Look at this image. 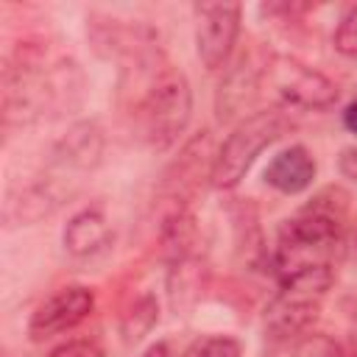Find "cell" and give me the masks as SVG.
<instances>
[{
	"label": "cell",
	"instance_id": "cell-1",
	"mask_svg": "<svg viewBox=\"0 0 357 357\" xmlns=\"http://www.w3.org/2000/svg\"><path fill=\"white\" fill-rule=\"evenodd\" d=\"M343 212L324 204V195L304 206L296 218L284 220L273 248V273L279 282L335 271V254L340 245Z\"/></svg>",
	"mask_w": 357,
	"mask_h": 357
},
{
	"label": "cell",
	"instance_id": "cell-2",
	"mask_svg": "<svg viewBox=\"0 0 357 357\" xmlns=\"http://www.w3.org/2000/svg\"><path fill=\"white\" fill-rule=\"evenodd\" d=\"M137 131L139 139L153 151H167L184 134L192 117L190 81L176 67H162L137 103Z\"/></svg>",
	"mask_w": 357,
	"mask_h": 357
},
{
	"label": "cell",
	"instance_id": "cell-3",
	"mask_svg": "<svg viewBox=\"0 0 357 357\" xmlns=\"http://www.w3.org/2000/svg\"><path fill=\"white\" fill-rule=\"evenodd\" d=\"M284 128H287V120L276 109L254 112L245 120H240L212 159V167H209L212 187H218V190L237 187L245 178V173L251 170V165L257 162V156L268 145H273L284 134Z\"/></svg>",
	"mask_w": 357,
	"mask_h": 357
},
{
	"label": "cell",
	"instance_id": "cell-4",
	"mask_svg": "<svg viewBox=\"0 0 357 357\" xmlns=\"http://www.w3.org/2000/svg\"><path fill=\"white\" fill-rule=\"evenodd\" d=\"M335 271L324 273H304L279 282V293L271 298L265 310V332L271 340H290L304 335L321 310L326 290L332 287Z\"/></svg>",
	"mask_w": 357,
	"mask_h": 357
},
{
	"label": "cell",
	"instance_id": "cell-5",
	"mask_svg": "<svg viewBox=\"0 0 357 357\" xmlns=\"http://www.w3.org/2000/svg\"><path fill=\"white\" fill-rule=\"evenodd\" d=\"M268 89L284 103L298 106L307 112H324L337 103V84L318 73L315 67L293 59V56H273L265 67Z\"/></svg>",
	"mask_w": 357,
	"mask_h": 357
},
{
	"label": "cell",
	"instance_id": "cell-6",
	"mask_svg": "<svg viewBox=\"0 0 357 357\" xmlns=\"http://www.w3.org/2000/svg\"><path fill=\"white\" fill-rule=\"evenodd\" d=\"M192 11H195L198 59L209 73H215V70L226 67V61L234 50L243 8H240V3L218 0V3H198Z\"/></svg>",
	"mask_w": 357,
	"mask_h": 357
},
{
	"label": "cell",
	"instance_id": "cell-7",
	"mask_svg": "<svg viewBox=\"0 0 357 357\" xmlns=\"http://www.w3.org/2000/svg\"><path fill=\"white\" fill-rule=\"evenodd\" d=\"M92 307H95V293L89 287L81 284L61 287L33 310L28 321V335L31 340H47L53 335L75 329L84 318H89Z\"/></svg>",
	"mask_w": 357,
	"mask_h": 357
},
{
	"label": "cell",
	"instance_id": "cell-8",
	"mask_svg": "<svg viewBox=\"0 0 357 357\" xmlns=\"http://www.w3.org/2000/svg\"><path fill=\"white\" fill-rule=\"evenodd\" d=\"M315 173H318V165H315L312 153L304 145H290L268 162L265 181L273 190L284 192V195H296V192H304L312 184Z\"/></svg>",
	"mask_w": 357,
	"mask_h": 357
},
{
	"label": "cell",
	"instance_id": "cell-9",
	"mask_svg": "<svg viewBox=\"0 0 357 357\" xmlns=\"http://www.w3.org/2000/svg\"><path fill=\"white\" fill-rule=\"evenodd\" d=\"M109 243H112V229L103 212L98 209H81L64 226V248L73 257H95L106 251Z\"/></svg>",
	"mask_w": 357,
	"mask_h": 357
},
{
	"label": "cell",
	"instance_id": "cell-10",
	"mask_svg": "<svg viewBox=\"0 0 357 357\" xmlns=\"http://www.w3.org/2000/svg\"><path fill=\"white\" fill-rule=\"evenodd\" d=\"M332 45H335V50L340 56L357 59V6H351L340 17V22H337V28L332 33Z\"/></svg>",
	"mask_w": 357,
	"mask_h": 357
},
{
	"label": "cell",
	"instance_id": "cell-11",
	"mask_svg": "<svg viewBox=\"0 0 357 357\" xmlns=\"http://www.w3.org/2000/svg\"><path fill=\"white\" fill-rule=\"evenodd\" d=\"M184 357H243V349L234 337L212 335V337H204L201 343H195Z\"/></svg>",
	"mask_w": 357,
	"mask_h": 357
},
{
	"label": "cell",
	"instance_id": "cell-12",
	"mask_svg": "<svg viewBox=\"0 0 357 357\" xmlns=\"http://www.w3.org/2000/svg\"><path fill=\"white\" fill-rule=\"evenodd\" d=\"M45 357H106V351L95 340H67L47 351Z\"/></svg>",
	"mask_w": 357,
	"mask_h": 357
},
{
	"label": "cell",
	"instance_id": "cell-13",
	"mask_svg": "<svg viewBox=\"0 0 357 357\" xmlns=\"http://www.w3.org/2000/svg\"><path fill=\"white\" fill-rule=\"evenodd\" d=\"M337 167H340V173H343L346 178L357 181V145H351V148H343V151H340Z\"/></svg>",
	"mask_w": 357,
	"mask_h": 357
},
{
	"label": "cell",
	"instance_id": "cell-14",
	"mask_svg": "<svg viewBox=\"0 0 357 357\" xmlns=\"http://www.w3.org/2000/svg\"><path fill=\"white\" fill-rule=\"evenodd\" d=\"M343 126H346V131L357 134V98L346 103V109H343Z\"/></svg>",
	"mask_w": 357,
	"mask_h": 357
},
{
	"label": "cell",
	"instance_id": "cell-15",
	"mask_svg": "<svg viewBox=\"0 0 357 357\" xmlns=\"http://www.w3.org/2000/svg\"><path fill=\"white\" fill-rule=\"evenodd\" d=\"M318 357H346V351H343L337 343H332V340H324V346H321Z\"/></svg>",
	"mask_w": 357,
	"mask_h": 357
},
{
	"label": "cell",
	"instance_id": "cell-16",
	"mask_svg": "<svg viewBox=\"0 0 357 357\" xmlns=\"http://www.w3.org/2000/svg\"><path fill=\"white\" fill-rule=\"evenodd\" d=\"M142 357H170V349H167V343H156V346H151Z\"/></svg>",
	"mask_w": 357,
	"mask_h": 357
}]
</instances>
